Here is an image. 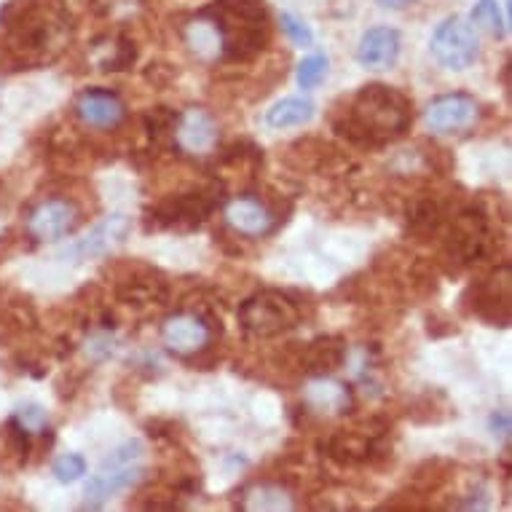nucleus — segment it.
Returning <instances> with one entry per match:
<instances>
[{
  "label": "nucleus",
  "instance_id": "nucleus-28",
  "mask_svg": "<svg viewBox=\"0 0 512 512\" xmlns=\"http://www.w3.org/2000/svg\"><path fill=\"white\" fill-rule=\"evenodd\" d=\"M472 22L483 27V30H488L494 38H502L504 35V22L496 0H478V6L472 9Z\"/></svg>",
  "mask_w": 512,
  "mask_h": 512
},
{
  "label": "nucleus",
  "instance_id": "nucleus-13",
  "mask_svg": "<svg viewBox=\"0 0 512 512\" xmlns=\"http://www.w3.org/2000/svg\"><path fill=\"white\" fill-rule=\"evenodd\" d=\"M175 143L188 153H210L218 145V124L215 118L202 108H188L183 116H177Z\"/></svg>",
  "mask_w": 512,
  "mask_h": 512
},
{
  "label": "nucleus",
  "instance_id": "nucleus-3",
  "mask_svg": "<svg viewBox=\"0 0 512 512\" xmlns=\"http://www.w3.org/2000/svg\"><path fill=\"white\" fill-rule=\"evenodd\" d=\"M220 30L223 54L228 62H247L258 57L269 43V14L263 0H218L204 11Z\"/></svg>",
  "mask_w": 512,
  "mask_h": 512
},
{
  "label": "nucleus",
  "instance_id": "nucleus-31",
  "mask_svg": "<svg viewBox=\"0 0 512 512\" xmlns=\"http://www.w3.org/2000/svg\"><path fill=\"white\" fill-rule=\"evenodd\" d=\"M279 22H282V30H285L287 38H290L295 46H303V49H306V46H311L314 35H311V30L303 25L301 19H295L293 14H287V11H285V14L279 17Z\"/></svg>",
  "mask_w": 512,
  "mask_h": 512
},
{
  "label": "nucleus",
  "instance_id": "nucleus-25",
  "mask_svg": "<svg viewBox=\"0 0 512 512\" xmlns=\"http://www.w3.org/2000/svg\"><path fill=\"white\" fill-rule=\"evenodd\" d=\"M244 507H247V510H293V499H290L279 486L263 483V486H255L250 494H247Z\"/></svg>",
  "mask_w": 512,
  "mask_h": 512
},
{
  "label": "nucleus",
  "instance_id": "nucleus-14",
  "mask_svg": "<svg viewBox=\"0 0 512 512\" xmlns=\"http://www.w3.org/2000/svg\"><path fill=\"white\" fill-rule=\"evenodd\" d=\"M381 437L384 432H357V429H341L330 437L325 448L333 462L341 467H352V464L370 462L373 456L381 451Z\"/></svg>",
  "mask_w": 512,
  "mask_h": 512
},
{
  "label": "nucleus",
  "instance_id": "nucleus-7",
  "mask_svg": "<svg viewBox=\"0 0 512 512\" xmlns=\"http://www.w3.org/2000/svg\"><path fill=\"white\" fill-rule=\"evenodd\" d=\"M512 274L510 269L504 266L496 274H491L488 279H483L478 287H472V295H475V303H472V311L478 314L480 319H486L488 325H496V328H507L512 319Z\"/></svg>",
  "mask_w": 512,
  "mask_h": 512
},
{
  "label": "nucleus",
  "instance_id": "nucleus-9",
  "mask_svg": "<svg viewBox=\"0 0 512 512\" xmlns=\"http://www.w3.org/2000/svg\"><path fill=\"white\" fill-rule=\"evenodd\" d=\"M488 220L480 210H462L451 223V242L448 250L462 263L480 261L488 252Z\"/></svg>",
  "mask_w": 512,
  "mask_h": 512
},
{
  "label": "nucleus",
  "instance_id": "nucleus-21",
  "mask_svg": "<svg viewBox=\"0 0 512 512\" xmlns=\"http://www.w3.org/2000/svg\"><path fill=\"white\" fill-rule=\"evenodd\" d=\"M311 118H314V102L303 97H287L266 113V124L271 129H293V126L309 124Z\"/></svg>",
  "mask_w": 512,
  "mask_h": 512
},
{
  "label": "nucleus",
  "instance_id": "nucleus-26",
  "mask_svg": "<svg viewBox=\"0 0 512 512\" xmlns=\"http://www.w3.org/2000/svg\"><path fill=\"white\" fill-rule=\"evenodd\" d=\"M443 207L435 202V199H421V202L413 204L411 210V228L416 234H432L443 223Z\"/></svg>",
  "mask_w": 512,
  "mask_h": 512
},
{
  "label": "nucleus",
  "instance_id": "nucleus-24",
  "mask_svg": "<svg viewBox=\"0 0 512 512\" xmlns=\"http://www.w3.org/2000/svg\"><path fill=\"white\" fill-rule=\"evenodd\" d=\"M108 46H110L108 54H105L102 59H97L100 70L118 73V70H129L132 65H135L137 49H135V43L129 41L126 35H116V38H110Z\"/></svg>",
  "mask_w": 512,
  "mask_h": 512
},
{
  "label": "nucleus",
  "instance_id": "nucleus-18",
  "mask_svg": "<svg viewBox=\"0 0 512 512\" xmlns=\"http://www.w3.org/2000/svg\"><path fill=\"white\" fill-rule=\"evenodd\" d=\"M226 220L236 234L244 236H263L274 226L271 212L258 199H234L226 207Z\"/></svg>",
  "mask_w": 512,
  "mask_h": 512
},
{
  "label": "nucleus",
  "instance_id": "nucleus-15",
  "mask_svg": "<svg viewBox=\"0 0 512 512\" xmlns=\"http://www.w3.org/2000/svg\"><path fill=\"white\" fill-rule=\"evenodd\" d=\"M129 231H132V220L126 215H110L86 239L73 244L65 255H73V258H81V261L100 258V255H108L110 250H116L118 244H124Z\"/></svg>",
  "mask_w": 512,
  "mask_h": 512
},
{
  "label": "nucleus",
  "instance_id": "nucleus-29",
  "mask_svg": "<svg viewBox=\"0 0 512 512\" xmlns=\"http://www.w3.org/2000/svg\"><path fill=\"white\" fill-rule=\"evenodd\" d=\"M11 419L17 421L27 435H41L43 429H46V424H49V413H46V408H41L38 403H25L19 405Z\"/></svg>",
  "mask_w": 512,
  "mask_h": 512
},
{
  "label": "nucleus",
  "instance_id": "nucleus-17",
  "mask_svg": "<svg viewBox=\"0 0 512 512\" xmlns=\"http://www.w3.org/2000/svg\"><path fill=\"white\" fill-rule=\"evenodd\" d=\"M78 118L94 129H113L124 121L126 108L121 97L108 89H86L76 102Z\"/></svg>",
  "mask_w": 512,
  "mask_h": 512
},
{
  "label": "nucleus",
  "instance_id": "nucleus-30",
  "mask_svg": "<svg viewBox=\"0 0 512 512\" xmlns=\"http://www.w3.org/2000/svg\"><path fill=\"white\" fill-rule=\"evenodd\" d=\"M51 472H54V478H57L59 483H76L78 478H84L86 475V459L78 454L59 456L57 462H54V467H51Z\"/></svg>",
  "mask_w": 512,
  "mask_h": 512
},
{
  "label": "nucleus",
  "instance_id": "nucleus-16",
  "mask_svg": "<svg viewBox=\"0 0 512 512\" xmlns=\"http://www.w3.org/2000/svg\"><path fill=\"white\" fill-rule=\"evenodd\" d=\"M397 57H400V35L392 27H373L360 38L357 62L365 70L381 73V70L395 68Z\"/></svg>",
  "mask_w": 512,
  "mask_h": 512
},
{
  "label": "nucleus",
  "instance_id": "nucleus-2",
  "mask_svg": "<svg viewBox=\"0 0 512 512\" xmlns=\"http://www.w3.org/2000/svg\"><path fill=\"white\" fill-rule=\"evenodd\" d=\"M413 124V102L400 89L384 84L362 86L344 116L333 121L336 132L357 148H378L403 137Z\"/></svg>",
  "mask_w": 512,
  "mask_h": 512
},
{
  "label": "nucleus",
  "instance_id": "nucleus-11",
  "mask_svg": "<svg viewBox=\"0 0 512 512\" xmlns=\"http://www.w3.org/2000/svg\"><path fill=\"white\" fill-rule=\"evenodd\" d=\"M212 325L199 314H175L161 325V341L175 354H196L210 344Z\"/></svg>",
  "mask_w": 512,
  "mask_h": 512
},
{
  "label": "nucleus",
  "instance_id": "nucleus-5",
  "mask_svg": "<svg viewBox=\"0 0 512 512\" xmlns=\"http://www.w3.org/2000/svg\"><path fill=\"white\" fill-rule=\"evenodd\" d=\"M429 49L435 54V59L448 70H467L475 65V59L480 54L478 33L470 22H464L462 17L445 19L443 25H437Z\"/></svg>",
  "mask_w": 512,
  "mask_h": 512
},
{
  "label": "nucleus",
  "instance_id": "nucleus-23",
  "mask_svg": "<svg viewBox=\"0 0 512 512\" xmlns=\"http://www.w3.org/2000/svg\"><path fill=\"white\" fill-rule=\"evenodd\" d=\"M118 298L124 303H161L167 298V287L153 279H129L118 285Z\"/></svg>",
  "mask_w": 512,
  "mask_h": 512
},
{
  "label": "nucleus",
  "instance_id": "nucleus-33",
  "mask_svg": "<svg viewBox=\"0 0 512 512\" xmlns=\"http://www.w3.org/2000/svg\"><path fill=\"white\" fill-rule=\"evenodd\" d=\"M86 352L92 354L94 360H105L110 352H113V341H110L108 336H102V338H94L92 346L86 349Z\"/></svg>",
  "mask_w": 512,
  "mask_h": 512
},
{
  "label": "nucleus",
  "instance_id": "nucleus-1",
  "mask_svg": "<svg viewBox=\"0 0 512 512\" xmlns=\"http://www.w3.org/2000/svg\"><path fill=\"white\" fill-rule=\"evenodd\" d=\"M6 46L19 65H43L65 49L73 19L62 0H11L0 14Z\"/></svg>",
  "mask_w": 512,
  "mask_h": 512
},
{
  "label": "nucleus",
  "instance_id": "nucleus-34",
  "mask_svg": "<svg viewBox=\"0 0 512 512\" xmlns=\"http://www.w3.org/2000/svg\"><path fill=\"white\" fill-rule=\"evenodd\" d=\"M381 6H387V9H403V6H408L411 0H378Z\"/></svg>",
  "mask_w": 512,
  "mask_h": 512
},
{
  "label": "nucleus",
  "instance_id": "nucleus-8",
  "mask_svg": "<svg viewBox=\"0 0 512 512\" xmlns=\"http://www.w3.org/2000/svg\"><path fill=\"white\" fill-rule=\"evenodd\" d=\"M480 105L470 94H445L427 108V124L437 135H462L478 124Z\"/></svg>",
  "mask_w": 512,
  "mask_h": 512
},
{
  "label": "nucleus",
  "instance_id": "nucleus-4",
  "mask_svg": "<svg viewBox=\"0 0 512 512\" xmlns=\"http://www.w3.org/2000/svg\"><path fill=\"white\" fill-rule=\"evenodd\" d=\"M301 322V309L285 293L277 290H263L239 306V325L250 336L274 338L293 330Z\"/></svg>",
  "mask_w": 512,
  "mask_h": 512
},
{
  "label": "nucleus",
  "instance_id": "nucleus-6",
  "mask_svg": "<svg viewBox=\"0 0 512 512\" xmlns=\"http://www.w3.org/2000/svg\"><path fill=\"white\" fill-rule=\"evenodd\" d=\"M215 210V199L210 194H177L161 199L151 212H148V223L156 228H196L202 226L204 220L210 218Z\"/></svg>",
  "mask_w": 512,
  "mask_h": 512
},
{
  "label": "nucleus",
  "instance_id": "nucleus-12",
  "mask_svg": "<svg viewBox=\"0 0 512 512\" xmlns=\"http://www.w3.org/2000/svg\"><path fill=\"white\" fill-rule=\"evenodd\" d=\"M78 223V210L73 202H65V199H49V202L38 204L33 212H30V220H27V228L35 239L41 242H51V239H62L65 234H70Z\"/></svg>",
  "mask_w": 512,
  "mask_h": 512
},
{
  "label": "nucleus",
  "instance_id": "nucleus-22",
  "mask_svg": "<svg viewBox=\"0 0 512 512\" xmlns=\"http://www.w3.org/2000/svg\"><path fill=\"white\" fill-rule=\"evenodd\" d=\"M185 41H188V46H191V51H194L196 57L215 59L223 54L220 30L215 27V22H212L210 17H202L196 19V22H191L188 30H185Z\"/></svg>",
  "mask_w": 512,
  "mask_h": 512
},
{
  "label": "nucleus",
  "instance_id": "nucleus-10",
  "mask_svg": "<svg viewBox=\"0 0 512 512\" xmlns=\"http://www.w3.org/2000/svg\"><path fill=\"white\" fill-rule=\"evenodd\" d=\"M145 470L143 462L140 464H124V467H100V472L89 480L86 486V499L84 510H102L113 496L124 494L129 488H135L143 480Z\"/></svg>",
  "mask_w": 512,
  "mask_h": 512
},
{
  "label": "nucleus",
  "instance_id": "nucleus-32",
  "mask_svg": "<svg viewBox=\"0 0 512 512\" xmlns=\"http://www.w3.org/2000/svg\"><path fill=\"white\" fill-rule=\"evenodd\" d=\"M488 427H491V432H494V437H499V440H507L510 437V413L504 411H496L491 413V419H488Z\"/></svg>",
  "mask_w": 512,
  "mask_h": 512
},
{
  "label": "nucleus",
  "instance_id": "nucleus-20",
  "mask_svg": "<svg viewBox=\"0 0 512 512\" xmlns=\"http://www.w3.org/2000/svg\"><path fill=\"white\" fill-rule=\"evenodd\" d=\"M346 362V341L338 336H325L311 341L306 354H303V368L317 376L333 373Z\"/></svg>",
  "mask_w": 512,
  "mask_h": 512
},
{
  "label": "nucleus",
  "instance_id": "nucleus-19",
  "mask_svg": "<svg viewBox=\"0 0 512 512\" xmlns=\"http://www.w3.org/2000/svg\"><path fill=\"white\" fill-rule=\"evenodd\" d=\"M303 400H306L311 411L317 413H344L352 405V392H349L346 384H338V381H330V378L322 376L306 387Z\"/></svg>",
  "mask_w": 512,
  "mask_h": 512
},
{
  "label": "nucleus",
  "instance_id": "nucleus-27",
  "mask_svg": "<svg viewBox=\"0 0 512 512\" xmlns=\"http://www.w3.org/2000/svg\"><path fill=\"white\" fill-rule=\"evenodd\" d=\"M328 76V57L325 54H311L298 65V86L301 89H314Z\"/></svg>",
  "mask_w": 512,
  "mask_h": 512
}]
</instances>
